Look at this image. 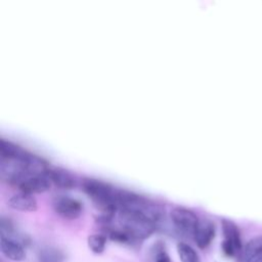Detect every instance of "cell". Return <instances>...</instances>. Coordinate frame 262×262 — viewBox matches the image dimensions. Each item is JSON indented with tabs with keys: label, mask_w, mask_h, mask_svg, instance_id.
<instances>
[{
	"label": "cell",
	"mask_w": 262,
	"mask_h": 262,
	"mask_svg": "<svg viewBox=\"0 0 262 262\" xmlns=\"http://www.w3.org/2000/svg\"><path fill=\"white\" fill-rule=\"evenodd\" d=\"M1 253L9 260L23 261L26 258V250L20 241L0 235Z\"/></svg>",
	"instance_id": "cell-7"
},
{
	"label": "cell",
	"mask_w": 262,
	"mask_h": 262,
	"mask_svg": "<svg viewBox=\"0 0 262 262\" xmlns=\"http://www.w3.org/2000/svg\"><path fill=\"white\" fill-rule=\"evenodd\" d=\"M52 207L57 215L69 220L77 219L83 212L81 201L70 195H56L52 201Z\"/></svg>",
	"instance_id": "cell-4"
},
{
	"label": "cell",
	"mask_w": 262,
	"mask_h": 262,
	"mask_svg": "<svg viewBox=\"0 0 262 262\" xmlns=\"http://www.w3.org/2000/svg\"><path fill=\"white\" fill-rule=\"evenodd\" d=\"M87 244L89 249L95 253L100 254L104 251L106 245V236L102 233H94L88 236Z\"/></svg>",
	"instance_id": "cell-14"
},
{
	"label": "cell",
	"mask_w": 262,
	"mask_h": 262,
	"mask_svg": "<svg viewBox=\"0 0 262 262\" xmlns=\"http://www.w3.org/2000/svg\"><path fill=\"white\" fill-rule=\"evenodd\" d=\"M223 242L221 245L224 255L230 258H235L242 256L244 247L242 243V235L237 225L228 219L221 220Z\"/></svg>",
	"instance_id": "cell-2"
},
{
	"label": "cell",
	"mask_w": 262,
	"mask_h": 262,
	"mask_svg": "<svg viewBox=\"0 0 262 262\" xmlns=\"http://www.w3.org/2000/svg\"><path fill=\"white\" fill-rule=\"evenodd\" d=\"M47 176L55 186L62 189H71L76 185V177L68 170L59 167L49 168Z\"/></svg>",
	"instance_id": "cell-8"
},
{
	"label": "cell",
	"mask_w": 262,
	"mask_h": 262,
	"mask_svg": "<svg viewBox=\"0 0 262 262\" xmlns=\"http://www.w3.org/2000/svg\"><path fill=\"white\" fill-rule=\"evenodd\" d=\"M216 234V227L213 221L201 219L193 233V239L200 249H206L211 245Z\"/></svg>",
	"instance_id": "cell-6"
},
{
	"label": "cell",
	"mask_w": 262,
	"mask_h": 262,
	"mask_svg": "<svg viewBox=\"0 0 262 262\" xmlns=\"http://www.w3.org/2000/svg\"><path fill=\"white\" fill-rule=\"evenodd\" d=\"M177 252L181 262H201L196 251L186 243H178Z\"/></svg>",
	"instance_id": "cell-13"
},
{
	"label": "cell",
	"mask_w": 262,
	"mask_h": 262,
	"mask_svg": "<svg viewBox=\"0 0 262 262\" xmlns=\"http://www.w3.org/2000/svg\"><path fill=\"white\" fill-rule=\"evenodd\" d=\"M38 258L39 262H62L64 259V255L59 249L51 246H46L40 249Z\"/></svg>",
	"instance_id": "cell-12"
},
{
	"label": "cell",
	"mask_w": 262,
	"mask_h": 262,
	"mask_svg": "<svg viewBox=\"0 0 262 262\" xmlns=\"http://www.w3.org/2000/svg\"><path fill=\"white\" fill-rule=\"evenodd\" d=\"M254 262H262V258H260V259H257V260H255Z\"/></svg>",
	"instance_id": "cell-16"
},
{
	"label": "cell",
	"mask_w": 262,
	"mask_h": 262,
	"mask_svg": "<svg viewBox=\"0 0 262 262\" xmlns=\"http://www.w3.org/2000/svg\"><path fill=\"white\" fill-rule=\"evenodd\" d=\"M19 191L28 193H40L50 189L51 182L47 175L26 174L16 185Z\"/></svg>",
	"instance_id": "cell-5"
},
{
	"label": "cell",
	"mask_w": 262,
	"mask_h": 262,
	"mask_svg": "<svg viewBox=\"0 0 262 262\" xmlns=\"http://www.w3.org/2000/svg\"><path fill=\"white\" fill-rule=\"evenodd\" d=\"M170 218L173 225L179 232L193 236L200 221L194 212L184 207H175L170 212Z\"/></svg>",
	"instance_id": "cell-3"
},
{
	"label": "cell",
	"mask_w": 262,
	"mask_h": 262,
	"mask_svg": "<svg viewBox=\"0 0 262 262\" xmlns=\"http://www.w3.org/2000/svg\"><path fill=\"white\" fill-rule=\"evenodd\" d=\"M8 206L14 210L24 212H33L37 210V201L33 194L19 191L12 194L8 200Z\"/></svg>",
	"instance_id": "cell-9"
},
{
	"label": "cell",
	"mask_w": 262,
	"mask_h": 262,
	"mask_svg": "<svg viewBox=\"0 0 262 262\" xmlns=\"http://www.w3.org/2000/svg\"><path fill=\"white\" fill-rule=\"evenodd\" d=\"M242 258L245 262H254L262 258V236H256L244 247Z\"/></svg>",
	"instance_id": "cell-11"
},
{
	"label": "cell",
	"mask_w": 262,
	"mask_h": 262,
	"mask_svg": "<svg viewBox=\"0 0 262 262\" xmlns=\"http://www.w3.org/2000/svg\"><path fill=\"white\" fill-rule=\"evenodd\" d=\"M27 150L12 141L1 138L0 140V156L1 160L5 161H20L26 155Z\"/></svg>",
	"instance_id": "cell-10"
},
{
	"label": "cell",
	"mask_w": 262,
	"mask_h": 262,
	"mask_svg": "<svg viewBox=\"0 0 262 262\" xmlns=\"http://www.w3.org/2000/svg\"><path fill=\"white\" fill-rule=\"evenodd\" d=\"M81 184L83 191L101 212L99 219L113 220L118 212L117 196L119 189L104 181L94 178H84Z\"/></svg>",
	"instance_id": "cell-1"
},
{
	"label": "cell",
	"mask_w": 262,
	"mask_h": 262,
	"mask_svg": "<svg viewBox=\"0 0 262 262\" xmlns=\"http://www.w3.org/2000/svg\"><path fill=\"white\" fill-rule=\"evenodd\" d=\"M151 254L154 262H171V259L165 250V245L160 241L154 245Z\"/></svg>",
	"instance_id": "cell-15"
}]
</instances>
